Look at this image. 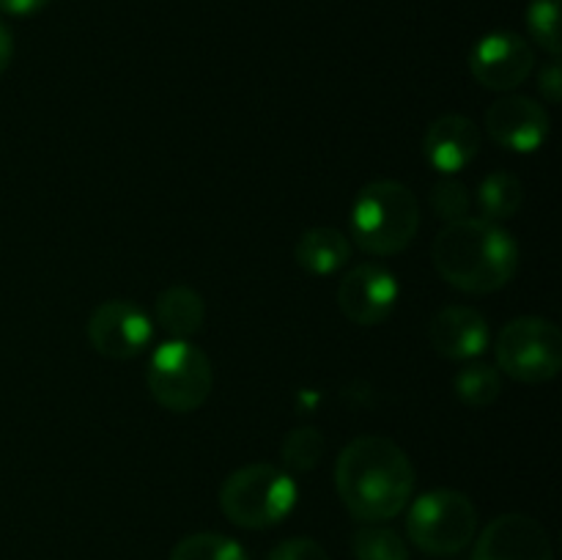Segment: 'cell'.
<instances>
[{
  "instance_id": "cell-19",
  "label": "cell",
  "mask_w": 562,
  "mask_h": 560,
  "mask_svg": "<svg viewBox=\"0 0 562 560\" xmlns=\"http://www.w3.org/2000/svg\"><path fill=\"white\" fill-rule=\"evenodd\" d=\"M170 560H250V555L236 538L223 533H192L176 544Z\"/></svg>"
},
{
  "instance_id": "cell-11",
  "label": "cell",
  "mask_w": 562,
  "mask_h": 560,
  "mask_svg": "<svg viewBox=\"0 0 562 560\" xmlns=\"http://www.w3.org/2000/svg\"><path fill=\"white\" fill-rule=\"evenodd\" d=\"M549 126H552V121H549L547 108L536 99L521 97V93H505L486 113L488 137L505 152H538L547 143Z\"/></svg>"
},
{
  "instance_id": "cell-12",
  "label": "cell",
  "mask_w": 562,
  "mask_h": 560,
  "mask_svg": "<svg viewBox=\"0 0 562 560\" xmlns=\"http://www.w3.org/2000/svg\"><path fill=\"white\" fill-rule=\"evenodd\" d=\"M547 527L527 514H503L477 536L472 560H552Z\"/></svg>"
},
{
  "instance_id": "cell-16",
  "label": "cell",
  "mask_w": 562,
  "mask_h": 560,
  "mask_svg": "<svg viewBox=\"0 0 562 560\" xmlns=\"http://www.w3.org/2000/svg\"><path fill=\"white\" fill-rule=\"evenodd\" d=\"M154 322L170 335V338L190 340L198 335L206 322V302L190 285H170L154 302Z\"/></svg>"
},
{
  "instance_id": "cell-10",
  "label": "cell",
  "mask_w": 562,
  "mask_h": 560,
  "mask_svg": "<svg viewBox=\"0 0 562 560\" xmlns=\"http://www.w3.org/2000/svg\"><path fill=\"white\" fill-rule=\"evenodd\" d=\"M398 278L382 264H357L340 278L338 307L351 324L376 327L387 322L398 305Z\"/></svg>"
},
{
  "instance_id": "cell-13",
  "label": "cell",
  "mask_w": 562,
  "mask_h": 560,
  "mask_svg": "<svg viewBox=\"0 0 562 560\" xmlns=\"http://www.w3.org/2000/svg\"><path fill=\"white\" fill-rule=\"evenodd\" d=\"M428 340L437 355L448 360H477L492 344V329L486 316L470 305H448L428 324Z\"/></svg>"
},
{
  "instance_id": "cell-26",
  "label": "cell",
  "mask_w": 562,
  "mask_h": 560,
  "mask_svg": "<svg viewBox=\"0 0 562 560\" xmlns=\"http://www.w3.org/2000/svg\"><path fill=\"white\" fill-rule=\"evenodd\" d=\"M49 3H53V0H0V11L11 16H31L38 14L42 9H47Z\"/></svg>"
},
{
  "instance_id": "cell-17",
  "label": "cell",
  "mask_w": 562,
  "mask_h": 560,
  "mask_svg": "<svg viewBox=\"0 0 562 560\" xmlns=\"http://www.w3.org/2000/svg\"><path fill=\"white\" fill-rule=\"evenodd\" d=\"M521 203H525V184L510 170H494L481 181L477 190V206H481L483 217L503 223L519 214Z\"/></svg>"
},
{
  "instance_id": "cell-14",
  "label": "cell",
  "mask_w": 562,
  "mask_h": 560,
  "mask_svg": "<svg viewBox=\"0 0 562 560\" xmlns=\"http://www.w3.org/2000/svg\"><path fill=\"white\" fill-rule=\"evenodd\" d=\"M481 152V130L461 113H445L428 124L423 135V157L434 170L453 176L475 163Z\"/></svg>"
},
{
  "instance_id": "cell-20",
  "label": "cell",
  "mask_w": 562,
  "mask_h": 560,
  "mask_svg": "<svg viewBox=\"0 0 562 560\" xmlns=\"http://www.w3.org/2000/svg\"><path fill=\"white\" fill-rule=\"evenodd\" d=\"M355 560H409V547L395 530L382 525H362L351 538Z\"/></svg>"
},
{
  "instance_id": "cell-27",
  "label": "cell",
  "mask_w": 562,
  "mask_h": 560,
  "mask_svg": "<svg viewBox=\"0 0 562 560\" xmlns=\"http://www.w3.org/2000/svg\"><path fill=\"white\" fill-rule=\"evenodd\" d=\"M11 58H14V36H11L9 25L0 16V77L5 75V69L11 66Z\"/></svg>"
},
{
  "instance_id": "cell-2",
  "label": "cell",
  "mask_w": 562,
  "mask_h": 560,
  "mask_svg": "<svg viewBox=\"0 0 562 560\" xmlns=\"http://www.w3.org/2000/svg\"><path fill=\"white\" fill-rule=\"evenodd\" d=\"M434 267L445 283L464 294H494L514 280L519 245L503 225L486 217L448 223L434 239Z\"/></svg>"
},
{
  "instance_id": "cell-18",
  "label": "cell",
  "mask_w": 562,
  "mask_h": 560,
  "mask_svg": "<svg viewBox=\"0 0 562 560\" xmlns=\"http://www.w3.org/2000/svg\"><path fill=\"white\" fill-rule=\"evenodd\" d=\"M453 390L467 406H488L499 399L503 393V379H499V371L488 362L470 360L456 371L453 377Z\"/></svg>"
},
{
  "instance_id": "cell-8",
  "label": "cell",
  "mask_w": 562,
  "mask_h": 560,
  "mask_svg": "<svg viewBox=\"0 0 562 560\" xmlns=\"http://www.w3.org/2000/svg\"><path fill=\"white\" fill-rule=\"evenodd\" d=\"M86 333L97 355L108 360H132L151 344L154 322L137 302L108 300L93 307Z\"/></svg>"
},
{
  "instance_id": "cell-23",
  "label": "cell",
  "mask_w": 562,
  "mask_h": 560,
  "mask_svg": "<svg viewBox=\"0 0 562 560\" xmlns=\"http://www.w3.org/2000/svg\"><path fill=\"white\" fill-rule=\"evenodd\" d=\"M428 203H431L434 217L442 220V223H456V220L470 217L472 195L467 190V184H461L459 179L448 176V179L437 181L428 192Z\"/></svg>"
},
{
  "instance_id": "cell-4",
  "label": "cell",
  "mask_w": 562,
  "mask_h": 560,
  "mask_svg": "<svg viewBox=\"0 0 562 560\" xmlns=\"http://www.w3.org/2000/svg\"><path fill=\"white\" fill-rule=\"evenodd\" d=\"M300 489L294 475L278 464H245L220 486V508L225 519L245 530H267L294 511Z\"/></svg>"
},
{
  "instance_id": "cell-24",
  "label": "cell",
  "mask_w": 562,
  "mask_h": 560,
  "mask_svg": "<svg viewBox=\"0 0 562 560\" xmlns=\"http://www.w3.org/2000/svg\"><path fill=\"white\" fill-rule=\"evenodd\" d=\"M267 560H329L327 549L322 547L318 541L305 536H296V538H285L280 541L278 547L269 552Z\"/></svg>"
},
{
  "instance_id": "cell-3",
  "label": "cell",
  "mask_w": 562,
  "mask_h": 560,
  "mask_svg": "<svg viewBox=\"0 0 562 560\" xmlns=\"http://www.w3.org/2000/svg\"><path fill=\"white\" fill-rule=\"evenodd\" d=\"M420 231V203L412 187L379 179L362 187L351 203L349 236L368 256H398Z\"/></svg>"
},
{
  "instance_id": "cell-15",
  "label": "cell",
  "mask_w": 562,
  "mask_h": 560,
  "mask_svg": "<svg viewBox=\"0 0 562 560\" xmlns=\"http://www.w3.org/2000/svg\"><path fill=\"white\" fill-rule=\"evenodd\" d=\"M294 258L305 272L318 275H335L349 264L351 258V239L340 228L333 225H316L307 228L305 234L296 239Z\"/></svg>"
},
{
  "instance_id": "cell-21",
  "label": "cell",
  "mask_w": 562,
  "mask_h": 560,
  "mask_svg": "<svg viewBox=\"0 0 562 560\" xmlns=\"http://www.w3.org/2000/svg\"><path fill=\"white\" fill-rule=\"evenodd\" d=\"M280 453H283V470L289 475L294 472H311L316 470V464L322 461L324 453V437L318 428L313 426H300V428H291L285 434L283 445H280Z\"/></svg>"
},
{
  "instance_id": "cell-7",
  "label": "cell",
  "mask_w": 562,
  "mask_h": 560,
  "mask_svg": "<svg viewBox=\"0 0 562 560\" xmlns=\"http://www.w3.org/2000/svg\"><path fill=\"white\" fill-rule=\"evenodd\" d=\"M497 371L525 384H543L562 368V333L541 316L510 318L494 344Z\"/></svg>"
},
{
  "instance_id": "cell-22",
  "label": "cell",
  "mask_w": 562,
  "mask_h": 560,
  "mask_svg": "<svg viewBox=\"0 0 562 560\" xmlns=\"http://www.w3.org/2000/svg\"><path fill=\"white\" fill-rule=\"evenodd\" d=\"M527 27L530 36L552 58H560V0H530L527 5Z\"/></svg>"
},
{
  "instance_id": "cell-5",
  "label": "cell",
  "mask_w": 562,
  "mask_h": 560,
  "mask_svg": "<svg viewBox=\"0 0 562 560\" xmlns=\"http://www.w3.org/2000/svg\"><path fill=\"white\" fill-rule=\"evenodd\" d=\"M146 384L151 399L162 410L187 415L206 404L214 388L212 360L192 340L168 338L154 349L146 368Z\"/></svg>"
},
{
  "instance_id": "cell-25",
  "label": "cell",
  "mask_w": 562,
  "mask_h": 560,
  "mask_svg": "<svg viewBox=\"0 0 562 560\" xmlns=\"http://www.w3.org/2000/svg\"><path fill=\"white\" fill-rule=\"evenodd\" d=\"M538 91L543 93L549 104H560L562 99V69H560V60L552 58L547 66H541L538 71Z\"/></svg>"
},
{
  "instance_id": "cell-9",
  "label": "cell",
  "mask_w": 562,
  "mask_h": 560,
  "mask_svg": "<svg viewBox=\"0 0 562 560\" xmlns=\"http://www.w3.org/2000/svg\"><path fill=\"white\" fill-rule=\"evenodd\" d=\"M536 69V49L525 36L510 31L486 33L470 49V71L483 88L510 93Z\"/></svg>"
},
{
  "instance_id": "cell-6",
  "label": "cell",
  "mask_w": 562,
  "mask_h": 560,
  "mask_svg": "<svg viewBox=\"0 0 562 560\" xmlns=\"http://www.w3.org/2000/svg\"><path fill=\"white\" fill-rule=\"evenodd\" d=\"M406 533L423 552L456 555L475 538L477 508L459 489H431L409 505Z\"/></svg>"
},
{
  "instance_id": "cell-1",
  "label": "cell",
  "mask_w": 562,
  "mask_h": 560,
  "mask_svg": "<svg viewBox=\"0 0 562 560\" xmlns=\"http://www.w3.org/2000/svg\"><path fill=\"white\" fill-rule=\"evenodd\" d=\"M335 489L344 508L357 522H390L409 505L415 492V464L395 439L362 434L338 453Z\"/></svg>"
}]
</instances>
